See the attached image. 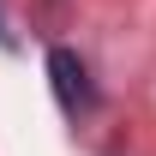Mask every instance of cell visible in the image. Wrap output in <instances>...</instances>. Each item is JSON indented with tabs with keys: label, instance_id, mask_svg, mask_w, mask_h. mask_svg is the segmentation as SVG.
Segmentation results:
<instances>
[{
	"label": "cell",
	"instance_id": "cell-1",
	"mask_svg": "<svg viewBox=\"0 0 156 156\" xmlns=\"http://www.w3.org/2000/svg\"><path fill=\"white\" fill-rule=\"evenodd\" d=\"M48 78H54V96H60V108L72 120L96 108V84H90V72H84V60H78L72 48H54V54H48Z\"/></svg>",
	"mask_w": 156,
	"mask_h": 156
}]
</instances>
